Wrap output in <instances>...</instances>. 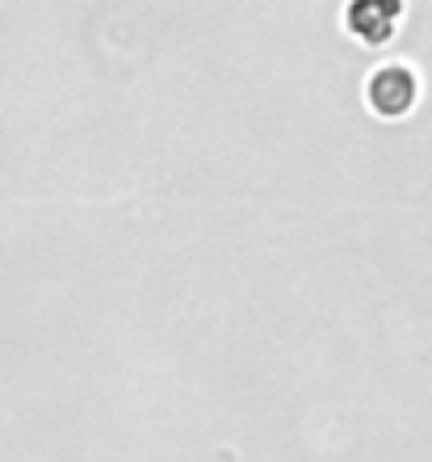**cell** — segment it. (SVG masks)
<instances>
[{
  "instance_id": "obj_1",
  "label": "cell",
  "mask_w": 432,
  "mask_h": 462,
  "mask_svg": "<svg viewBox=\"0 0 432 462\" xmlns=\"http://www.w3.org/2000/svg\"><path fill=\"white\" fill-rule=\"evenodd\" d=\"M370 106L386 118H395V114H408L411 101H416V76L403 68V63H386L378 72L370 76Z\"/></svg>"
},
{
  "instance_id": "obj_2",
  "label": "cell",
  "mask_w": 432,
  "mask_h": 462,
  "mask_svg": "<svg viewBox=\"0 0 432 462\" xmlns=\"http://www.w3.org/2000/svg\"><path fill=\"white\" fill-rule=\"evenodd\" d=\"M395 17H399V9H391V5H353L348 9V22H353L357 38H365V42H382L391 34Z\"/></svg>"
}]
</instances>
